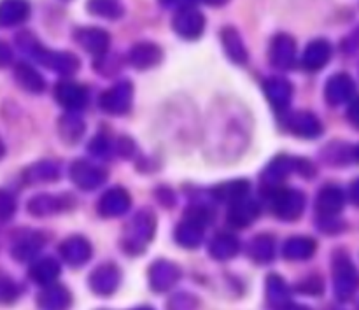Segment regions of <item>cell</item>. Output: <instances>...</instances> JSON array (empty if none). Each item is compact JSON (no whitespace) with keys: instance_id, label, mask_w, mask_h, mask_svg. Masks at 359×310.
<instances>
[{"instance_id":"obj_1","label":"cell","mask_w":359,"mask_h":310,"mask_svg":"<svg viewBox=\"0 0 359 310\" xmlns=\"http://www.w3.org/2000/svg\"><path fill=\"white\" fill-rule=\"evenodd\" d=\"M207 128V153L217 161L237 160L249 146L251 123L249 112L235 104H221L217 111L210 114Z\"/></svg>"},{"instance_id":"obj_2","label":"cell","mask_w":359,"mask_h":310,"mask_svg":"<svg viewBox=\"0 0 359 310\" xmlns=\"http://www.w3.org/2000/svg\"><path fill=\"white\" fill-rule=\"evenodd\" d=\"M21 49L30 53L41 65L48 67V69L55 70L58 74H74L81 67L79 58L74 53L69 51H55V49H48L41 44L35 37L30 34H23L18 37Z\"/></svg>"},{"instance_id":"obj_3","label":"cell","mask_w":359,"mask_h":310,"mask_svg":"<svg viewBox=\"0 0 359 310\" xmlns=\"http://www.w3.org/2000/svg\"><path fill=\"white\" fill-rule=\"evenodd\" d=\"M132 98H133V86L128 81H123V83L114 84L112 88H109L107 91H104L100 97V107L104 109L109 114H126L132 107Z\"/></svg>"},{"instance_id":"obj_4","label":"cell","mask_w":359,"mask_h":310,"mask_svg":"<svg viewBox=\"0 0 359 310\" xmlns=\"http://www.w3.org/2000/svg\"><path fill=\"white\" fill-rule=\"evenodd\" d=\"M70 179L81 189L91 191V189H97L98 186L104 184L105 179H107V172L102 167H98V165H93L91 161L79 160L70 168Z\"/></svg>"},{"instance_id":"obj_5","label":"cell","mask_w":359,"mask_h":310,"mask_svg":"<svg viewBox=\"0 0 359 310\" xmlns=\"http://www.w3.org/2000/svg\"><path fill=\"white\" fill-rule=\"evenodd\" d=\"M172 25L181 37L196 39L202 35L203 28H205V18L200 11L193 9V7H182L174 16Z\"/></svg>"},{"instance_id":"obj_6","label":"cell","mask_w":359,"mask_h":310,"mask_svg":"<svg viewBox=\"0 0 359 310\" xmlns=\"http://www.w3.org/2000/svg\"><path fill=\"white\" fill-rule=\"evenodd\" d=\"M74 39L84 51L91 53L95 56H104L107 53L109 44H111V35L105 30L97 27H84L76 30Z\"/></svg>"},{"instance_id":"obj_7","label":"cell","mask_w":359,"mask_h":310,"mask_svg":"<svg viewBox=\"0 0 359 310\" xmlns=\"http://www.w3.org/2000/svg\"><path fill=\"white\" fill-rule=\"evenodd\" d=\"M55 97L63 107L70 109V111H79L86 105L88 102V90L83 84L70 83V81H62L56 84Z\"/></svg>"},{"instance_id":"obj_8","label":"cell","mask_w":359,"mask_h":310,"mask_svg":"<svg viewBox=\"0 0 359 310\" xmlns=\"http://www.w3.org/2000/svg\"><path fill=\"white\" fill-rule=\"evenodd\" d=\"M294 55H297V44L294 39L287 34H279L270 46V62L277 69H287L293 65Z\"/></svg>"},{"instance_id":"obj_9","label":"cell","mask_w":359,"mask_h":310,"mask_svg":"<svg viewBox=\"0 0 359 310\" xmlns=\"http://www.w3.org/2000/svg\"><path fill=\"white\" fill-rule=\"evenodd\" d=\"M354 81L349 74H337V76L330 77L328 84H326V100L332 105H340L349 102L354 97Z\"/></svg>"},{"instance_id":"obj_10","label":"cell","mask_w":359,"mask_h":310,"mask_svg":"<svg viewBox=\"0 0 359 310\" xmlns=\"http://www.w3.org/2000/svg\"><path fill=\"white\" fill-rule=\"evenodd\" d=\"M163 58V51L158 44L153 42H139V44L133 46L128 53V60L135 69L146 70L151 67L158 65Z\"/></svg>"},{"instance_id":"obj_11","label":"cell","mask_w":359,"mask_h":310,"mask_svg":"<svg viewBox=\"0 0 359 310\" xmlns=\"http://www.w3.org/2000/svg\"><path fill=\"white\" fill-rule=\"evenodd\" d=\"M305 205L304 193L297 191V189H283V191L276 193V213L279 216L286 217V220H293V217L300 216Z\"/></svg>"},{"instance_id":"obj_12","label":"cell","mask_w":359,"mask_h":310,"mask_svg":"<svg viewBox=\"0 0 359 310\" xmlns=\"http://www.w3.org/2000/svg\"><path fill=\"white\" fill-rule=\"evenodd\" d=\"M332 58V46L325 39H316L311 44L305 48L304 58H302V65L307 70H319L326 65Z\"/></svg>"},{"instance_id":"obj_13","label":"cell","mask_w":359,"mask_h":310,"mask_svg":"<svg viewBox=\"0 0 359 310\" xmlns=\"http://www.w3.org/2000/svg\"><path fill=\"white\" fill-rule=\"evenodd\" d=\"M287 126H290L294 135L304 137V139H314V137L321 135L323 132L321 121L312 112L307 111H298L291 114Z\"/></svg>"},{"instance_id":"obj_14","label":"cell","mask_w":359,"mask_h":310,"mask_svg":"<svg viewBox=\"0 0 359 310\" xmlns=\"http://www.w3.org/2000/svg\"><path fill=\"white\" fill-rule=\"evenodd\" d=\"M130 195L126 189L123 188H111L107 193H104L98 203V209L104 216H119V214L126 213L130 209Z\"/></svg>"},{"instance_id":"obj_15","label":"cell","mask_w":359,"mask_h":310,"mask_svg":"<svg viewBox=\"0 0 359 310\" xmlns=\"http://www.w3.org/2000/svg\"><path fill=\"white\" fill-rule=\"evenodd\" d=\"M30 6L27 0H2L0 2V27H16L28 20Z\"/></svg>"},{"instance_id":"obj_16","label":"cell","mask_w":359,"mask_h":310,"mask_svg":"<svg viewBox=\"0 0 359 310\" xmlns=\"http://www.w3.org/2000/svg\"><path fill=\"white\" fill-rule=\"evenodd\" d=\"M265 93L269 97V100L272 102L273 107L277 109H286L291 102V93H293V88L283 77H270L265 81Z\"/></svg>"},{"instance_id":"obj_17","label":"cell","mask_w":359,"mask_h":310,"mask_svg":"<svg viewBox=\"0 0 359 310\" xmlns=\"http://www.w3.org/2000/svg\"><path fill=\"white\" fill-rule=\"evenodd\" d=\"M294 168H297V160H294V158H287V156L276 158V160L266 167L265 174H263L265 184L269 186L279 184V182L284 181V179H286Z\"/></svg>"},{"instance_id":"obj_18","label":"cell","mask_w":359,"mask_h":310,"mask_svg":"<svg viewBox=\"0 0 359 310\" xmlns=\"http://www.w3.org/2000/svg\"><path fill=\"white\" fill-rule=\"evenodd\" d=\"M65 195H39L34 196V198L28 202V210H30L34 216H46V214L58 213L65 207V200L63 198Z\"/></svg>"},{"instance_id":"obj_19","label":"cell","mask_w":359,"mask_h":310,"mask_svg":"<svg viewBox=\"0 0 359 310\" xmlns=\"http://www.w3.org/2000/svg\"><path fill=\"white\" fill-rule=\"evenodd\" d=\"M346 195L337 186H326L321 189L318 196V209L323 214H337L344 207Z\"/></svg>"},{"instance_id":"obj_20","label":"cell","mask_w":359,"mask_h":310,"mask_svg":"<svg viewBox=\"0 0 359 310\" xmlns=\"http://www.w3.org/2000/svg\"><path fill=\"white\" fill-rule=\"evenodd\" d=\"M221 41H223L224 51L233 62L244 63L248 60V49H245L244 42H242L241 35L235 28H224L223 34H221Z\"/></svg>"},{"instance_id":"obj_21","label":"cell","mask_w":359,"mask_h":310,"mask_svg":"<svg viewBox=\"0 0 359 310\" xmlns=\"http://www.w3.org/2000/svg\"><path fill=\"white\" fill-rule=\"evenodd\" d=\"M14 76H16L18 84H20L21 88H25L27 91H32V93H41L46 88V83L44 79H42L41 74L35 69H32L30 65H27V63H20V65L16 67Z\"/></svg>"},{"instance_id":"obj_22","label":"cell","mask_w":359,"mask_h":310,"mask_svg":"<svg viewBox=\"0 0 359 310\" xmlns=\"http://www.w3.org/2000/svg\"><path fill=\"white\" fill-rule=\"evenodd\" d=\"M58 130H60V137L63 139V142L74 144V142H77L81 137H83L84 121L79 118V116L74 114V112H69V114H65L62 119H60Z\"/></svg>"},{"instance_id":"obj_23","label":"cell","mask_w":359,"mask_h":310,"mask_svg":"<svg viewBox=\"0 0 359 310\" xmlns=\"http://www.w3.org/2000/svg\"><path fill=\"white\" fill-rule=\"evenodd\" d=\"M58 175L60 168L55 161H39V163L32 165L25 172V179L30 184H35V182H51L55 179H58Z\"/></svg>"},{"instance_id":"obj_24","label":"cell","mask_w":359,"mask_h":310,"mask_svg":"<svg viewBox=\"0 0 359 310\" xmlns=\"http://www.w3.org/2000/svg\"><path fill=\"white\" fill-rule=\"evenodd\" d=\"M248 193H249L248 181L224 182V184L214 188V196H216L217 200H224V202H237V200L248 196Z\"/></svg>"},{"instance_id":"obj_25","label":"cell","mask_w":359,"mask_h":310,"mask_svg":"<svg viewBox=\"0 0 359 310\" xmlns=\"http://www.w3.org/2000/svg\"><path fill=\"white\" fill-rule=\"evenodd\" d=\"M88 9L90 13L100 18H109V20L123 16L121 0H88Z\"/></svg>"},{"instance_id":"obj_26","label":"cell","mask_w":359,"mask_h":310,"mask_svg":"<svg viewBox=\"0 0 359 310\" xmlns=\"http://www.w3.org/2000/svg\"><path fill=\"white\" fill-rule=\"evenodd\" d=\"M256 214H258V205H256L252 200L241 198L235 202L233 209H231V214H230V220L233 221V223H237L238 227H244V224H248L249 221L255 220Z\"/></svg>"},{"instance_id":"obj_27","label":"cell","mask_w":359,"mask_h":310,"mask_svg":"<svg viewBox=\"0 0 359 310\" xmlns=\"http://www.w3.org/2000/svg\"><path fill=\"white\" fill-rule=\"evenodd\" d=\"M63 255H67V258L70 256H77L79 260H84L88 256V245L86 242H83L81 238H74V241H69L65 245H63Z\"/></svg>"},{"instance_id":"obj_28","label":"cell","mask_w":359,"mask_h":310,"mask_svg":"<svg viewBox=\"0 0 359 310\" xmlns=\"http://www.w3.org/2000/svg\"><path fill=\"white\" fill-rule=\"evenodd\" d=\"M16 209L13 195L7 191H0V220H9Z\"/></svg>"},{"instance_id":"obj_29","label":"cell","mask_w":359,"mask_h":310,"mask_svg":"<svg viewBox=\"0 0 359 310\" xmlns=\"http://www.w3.org/2000/svg\"><path fill=\"white\" fill-rule=\"evenodd\" d=\"M286 251H287V256H302V252H309V251H312V244L309 241H293V242H290V244H287V248H286Z\"/></svg>"},{"instance_id":"obj_30","label":"cell","mask_w":359,"mask_h":310,"mask_svg":"<svg viewBox=\"0 0 359 310\" xmlns=\"http://www.w3.org/2000/svg\"><path fill=\"white\" fill-rule=\"evenodd\" d=\"M109 149H111V146H109V140L105 139V137H97V139L90 144V153H93L95 156H107Z\"/></svg>"},{"instance_id":"obj_31","label":"cell","mask_w":359,"mask_h":310,"mask_svg":"<svg viewBox=\"0 0 359 310\" xmlns=\"http://www.w3.org/2000/svg\"><path fill=\"white\" fill-rule=\"evenodd\" d=\"M214 251H221V252H228V255H231V252L235 251V242L231 241V238H219V241L216 242V249Z\"/></svg>"},{"instance_id":"obj_32","label":"cell","mask_w":359,"mask_h":310,"mask_svg":"<svg viewBox=\"0 0 359 310\" xmlns=\"http://www.w3.org/2000/svg\"><path fill=\"white\" fill-rule=\"evenodd\" d=\"M11 62V51L6 44L0 42V65H6Z\"/></svg>"},{"instance_id":"obj_33","label":"cell","mask_w":359,"mask_h":310,"mask_svg":"<svg viewBox=\"0 0 359 310\" xmlns=\"http://www.w3.org/2000/svg\"><path fill=\"white\" fill-rule=\"evenodd\" d=\"M202 2L209 4V6H223V4H226L228 0H202Z\"/></svg>"},{"instance_id":"obj_34","label":"cell","mask_w":359,"mask_h":310,"mask_svg":"<svg viewBox=\"0 0 359 310\" xmlns=\"http://www.w3.org/2000/svg\"><path fill=\"white\" fill-rule=\"evenodd\" d=\"M4 153H6V147H4V142H2V139H0V158L4 156Z\"/></svg>"},{"instance_id":"obj_35","label":"cell","mask_w":359,"mask_h":310,"mask_svg":"<svg viewBox=\"0 0 359 310\" xmlns=\"http://www.w3.org/2000/svg\"><path fill=\"white\" fill-rule=\"evenodd\" d=\"M161 2H165V4H175V2H177V0H161Z\"/></svg>"}]
</instances>
